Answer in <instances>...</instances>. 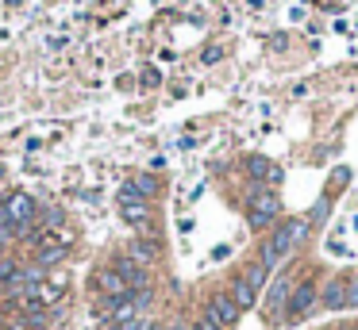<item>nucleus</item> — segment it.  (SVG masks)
Returning a JSON list of instances; mask_svg holds the SVG:
<instances>
[{"label": "nucleus", "mask_w": 358, "mask_h": 330, "mask_svg": "<svg viewBox=\"0 0 358 330\" xmlns=\"http://www.w3.org/2000/svg\"><path fill=\"white\" fill-rule=\"evenodd\" d=\"M266 276H270V269H266V265H262V261H258V265H250V269H247V273H243V280H247V284H250V288H255V292H258V288H262V284H266Z\"/></svg>", "instance_id": "ddd939ff"}, {"label": "nucleus", "mask_w": 358, "mask_h": 330, "mask_svg": "<svg viewBox=\"0 0 358 330\" xmlns=\"http://www.w3.org/2000/svg\"><path fill=\"white\" fill-rule=\"evenodd\" d=\"M285 299H289V280H285V276H278V280H273V288H270V299H266V307H270V311H278Z\"/></svg>", "instance_id": "f8f14e48"}, {"label": "nucleus", "mask_w": 358, "mask_h": 330, "mask_svg": "<svg viewBox=\"0 0 358 330\" xmlns=\"http://www.w3.org/2000/svg\"><path fill=\"white\" fill-rule=\"evenodd\" d=\"M193 330H220V327H216V322H208V319H201V322H196Z\"/></svg>", "instance_id": "a211bd4d"}, {"label": "nucleus", "mask_w": 358, "mask_h": 330, "mask_svg": "<svg viewBox=\"0 0 358 330\" xmlns=\"http://www.w3.org/2000/svg\"><path fill=\"white\" fill-rule=\"evenodd\" d=\"M255 296H258V292L250 288V284L243 280V276H235V284H231V299H235V307H239V311H243V307H255Z\"/></svg>", "instance_id": "9b49d317"}, {"label": "nucleus", "mask_w": 358, "mask_h": 330, "mask_svg": "<svg viewBox=\"0 0 358 330\" xmlns=\"http://www.w3.org/2000/svg\"><path fill=\"white\" fill-rule=\"evenodd\" d=\"M31 223H35V200L27 192H12L0 207V230L12 238H24L31 230Z\"/></svg>", "instance_id": "f03ea898"}, {"label": "nucleus", "mask_w": 358, "mask_h": 330, "mask_svg": "<svg viewBox=\"0 0 358 330\" xmlns=\"http://www.w3.org/2000/svg\"><path fill=\"white\" fill-rule=\"evenodd\" d=\"M147 330H158V327H147Z\"/></svg>", "instance_id": "aec40b11"}, {"label": "nucleus", "mask_w": 358, "mask_h": 330, "mask_svg": "<svg viewBox=\"0 0 358 330\" xmlns=\"http://www.w3.org/2000/svg\"><path fill=\"white\" fill-rule=\"evenodd\" d=\"M312 303H316V288H312V280H301L293 292H289V319H301V315H308Z\"/></svg>", "instance_id": "39448f33"}, {"label": "nucleus", "mask_w": 358, "mask_h": 330, "mask_svg": "<svg viewBox=\"0 0 358 330\" xmlns=\"http://www.w3.org/2000/svg\"><path fill=\"white\" fill-rule=\"evenodd\" d=\"M150 257H155V246H147V242H135L131 246V261H135V265H147Z\"/></svg>", "instance_id": "2eb2a0df"}, {"label": "nucleus", "mask_w": 358, "mask_h": 330, "mask_svg": "<svg viewBox=\"0 0 358 330\" xmlns=\"http://www.w3.org/2000/svg\"><path fill=\"white\" fill-rule=\"evenodd\" d=\"M143 84H158V69H147V73H143Z\"/></svg>", "instance_id": "f3484780"}, {"label": "nucleus", "mask_w": 358, "mask_h": 330, "mask_svg": "<svg viewBox=\"0 0 358 330\" xmlns=\"http://www.w3.org/2000/svg\"><path fill=\"white\" fill-rule=\"evenodd\" d=\"M320 303H324L327 311H347V276H331L324 296H320Z\"/></svg>", "instance_id": "423d86ee"}, {"label": "nucleus", "mask_w": 358, "mask_h": 330, "mask_svg": "<svg viewBox=\"0 0 358 330\" xmlns=\"http://www.w3.org/2000/svg\"><path fill=\"white\" fill-rule=\"evenodd\" d=\"M120 211H124L127 223H135V227H147V215H150L147 200H127V204H120Z\"/></svg>", "instance_id": "1a4fd4ad"}, {"label": "nucleus", "mask_w": 358, "mask_h": 330, "mask_svg": "<svg viewBox=\"0 0 358 330\" xmlns=\"http://www.w3.org/2000/svg\"><path fill=\"white\" fill-rule=\"evenodd\" d=\"M247 173L255 177V181H273V184L281 181V169L273 165L270 158H262V153H250L247 158Z\"/></svg>", "instance_id": "6e6552de"}, {"label": "nucleus", "mask_w": 358, "mask_h": 330, "mask_svg": "<svg viewBox=\"0 0 358 330\" xmlns=\"http://www.w3.org/2000/svg\"><path fill=\"white\" fill-rule=\"evenodd\" d=\"M247 204H250V211H247V223H250L255 230L270 227V223L281 215V200L273 196L270 188H262V184H258V188H250V200H247Z\"/></svg>", "instance_id": "7ed1b4c3"}, {"label": "nucleus", "mask_w": 358, "mask_h": 330, "mask_svg": "<svg viewBox=\"0 0 358 330\" xmlns=\"http://www.w3.org/2000/svg\"><path fill=\"white\" fill-rule=\"evenodd\" d=\"M93 284H96V288H101L108 299H116V296H127V292H131V288L124 284V276L116 273V269H101V273L93 276Z\"/></svg>", "instance_id": "0eeeda50"}, {"label": "nucleus", "mask_w": 358, "mask_h": 330, "mask_svg": "<svg viewBox=\"0 0 358 330\" xmlns=\"http://www.w3.org/2000/svg\"><path fill=\"white\" fill-rule=\"evenodd\" d=\"M66 257V246L58 238H43L39 242V265H55V261Z\"/></svg>", "instance_id": "9d476101"}, {"label": "nucleus", "mask_w": 358, "mask_h": 330, "mask_svg": "<svg viewBox=\"0 0 358 330\" xmlns=\"http://www.w3.org/2000/svg\"><path fill=\"white\" fill-rule=\"evenodd\" d=\"M304 234H308V219H289V223H281V227L273 230L270 238H266L262 250H258V261H262L266 269H273L296 242H304Z\"/></svg>", "instance_id": "f257e3e1"}, {"label": "nucleus", "mask_w": 358, "mask_h": 330, "mask_svg": "<svg viewBox=\"0 0 358 330\" xmlns=\"http://www.w3.org/2000/svg\"><path fill=\"white\" fill-rule=\"evenodd\" d=\"M4 322H8V307H0V327H4Z\"/></svg>", "instance_id": "6ab92c4d"}, {"label": "nucleus", "mask_w": 358, "mask_h": 330, "mask_svg": "<svg viewBox=\"0 0 358 330\" xmlns=\"http://www.w3.org/2000/svg\"><path fill=\"white\" fill-rule=\"evenodd\" d=\"M347 307H358V276H347Z\"/></svg>", "instance_id": "dca6fc26"}, {"label": "nucleus", "mask_w": 358, "mask_h": 330, "mask_svg": "<svg viewBox=\"0 0 358 330\" xmlns=\"http://www.w3.org/2000/svg\"><path fill=\"white\" fill-rule=\"evenodd\" d=\"M204 319L216 322L220 330H231L235 322H239V307H235L231 296H216V299H208V311H204Z\"/></svg>", "instance_id": "20e7f679"}, {"label": "nucleus", "mask_w": 358, "mask_h": 330, "mask_svg": "<svg viewBox=\"0 0 358 330\" xmlns=\"http://www.w3.org/2000/svg\"><path fill=\"white\" fill-rule=\"evenodd\" d=\"M135 192H139V196L143 200H147V196H155V192H158V181H155V177H135Z\"/></svg>", "instance_id": "4468645a"}]
</instances>
